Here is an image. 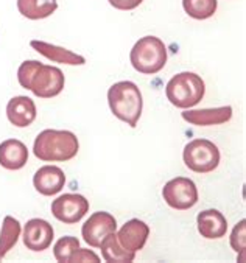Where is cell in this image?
I'll return each instance as SVG.
<instances>
[{
  "label": "cell",
  "instance_id": "1",
  "mask_svg": "<svg viewBox=\"0 0 246 263\" xmlns=\"http://www.w3.org/2000/svg\"><path fill=\"white\" fill-rule=\"evenodd\" d=\"M17 81L24 89L31 90L39 98H52L63 92L66 78L61 69L31 60L21 64Z\"/></svg>",
  "mask_w": 246,
  "mask_h": 263
},
{
  "label": "cell",
  "instance_id": "2",
  "mask_svg": "<svg viewBox=\"0 0 246 263\" xmlns=\"http://www.w3.org/2000/svg\"><path fill=\"white\" fill-rule=\"evenodd\" d=\"M80 142L72 131L44 129L37 134L33 153L44 162H67L78 154Z\"/></svg>",
  "mask_w": 246,
  "mask_h": 263
},
{
  "label": "cell",
  "instance_id": "3",
  "mask_svg": "<svg viewBox=\"0 0 246 263\" xmlns=\"http://www.w3.org/2000/svg\"><path fill=\"white\" fill-rule=\"evenodd\" d=\"M108 103L111 112L131 128L137 126L142 116L143 100L139 87L133 81H119L108 90Z\"/></svg>",
  "mask_w": 246,
  "mask_h": 263
},
{
  "label": "cell",
  "instance_id": "4",
  "mask_svg": "<svg viewBox=\"0 0 246 263\" xmlns=\"http://www.w3.org/2000/svg\"><path fill=\"white\" fill-rule=\"evenodd\" d=\"M206 86L200 75L193 72H181L175 75L165 87V95L173 106L188 109L196 106L204 97Z\"/></svg>",
  "mask_w": 246,
  "mask_h": 263
},
{
  "label": "cell",
  "instance_id": "5",
  "mask_svg": "<svg viewBox=\"0 0 246 263\" xmlns=\"http://www.w3.org/2000/svg\"><path fill=\"white\" fill-rule=\"evenodd\" d=\"M133 67L143 75H155L161 72L167 63V47L156 36L140 37L129 53Z\"/></svg>",
  "mask_w": 246,
  "mask_h": 263
},
{
  "label": "cell",
  "instance_id": "6",
  "mask_svg": "<svg viewBox=\"0 0 246 263\" xmlns=\"http://www.w3.org/2000/svg\"><path fill=\"white\" fill-rule=\"evenodd\" d=\"M182 159L195 173H211L220 164V149L207 139H195L184 146Z\"/></svg>",
  "mask_w": 246,
  "mask_h": 263
},
{
  "label": "cell",
  "instance_id": "7",
  "mask_svg": "<svg viewBox=\"0 0 246 263\" xmlns=\"http://www.w3.org/2000/svg\"><path fill=\"white\" fill-rule=\"evenodd\" d=\"M162 196L172 209L187 210L198 202V189L192 179L178 176L164 185Z\"/></svg>",
  "mask_w": 246,
  "mask_h": 263
},
{
  "label": "cell",
  "instance_id": "8",
  "mask_svg": "<svg viewBox=\"0 0 246 263\" xmlns=\"http://www.w3.org/2000/svg\"><path fill=\"white\" fill-rule=\"evenodd\" d=\"M89 212V201L83 195L64 193L53 199L52 214L64 224H77Z\"/></svg>",
  "mask_w": 246,
  "mask_h": 263
},
{
  "label": "cell",
  "instance_id": "9",
  "mask_svg": "<svg viewBox=\"0 0 246 263\" xmlns=\"http://www.w3.org/2000/svg\"><path fill=\"white\" fill-rule=\"evenodd\" d=\"M117 231L116 218L108 212H95L89 217V220L83 224L81 234L84 241L92 248H100L102 241L106 235Z\"/></svg>",
  "mask_w": 246,
  "mask_h": 263
},
{
  "label": "cell",
  "instance_id": "10",
  "mask_svg": "<svg viewBox=\"0 0 246 263\" xmlns=\"http://www.w3.org/2000/svg\"><path fill=\"white\" fill-rule=\"evenodd\" d=\"M55 237V231L52 228V224L41 220V218H33L30 221H27V224L24 226V245L27 246V249L33 251V252H41L50 248L52 241Z\"/></svg>",
  "mask_w": 246,
  "mask_h": 263
},
{
  "label": "cell",
  "instance_id": "11",
  "mask_svg": "<svg viewBox=\"0 0 246 263\" xmlns=\"http://www.w3.org/2000/svg\"><path fill=\"white\" fill-rule=\"evenodd\" d=\"M66 184V175L60 167L44 165L33 176L34 189L44 196H53L63 190Z\"/></svg>",
  "mask_w": 246,
  "mask_h": 263
},
{
  "label": "cell",
  "instance_id": "12",
  "mask_svg": "<svg viewBox=\"0 0 246 263\" xmlns=\"http://www.w3.org/2000/svg\"><path fill=\"white\" fill-rule=\"evenodd\" d=\"M36 104L31 98L25 95L14 97L7 104V117L11 125L17 128H27L30 126L36 119Z\"/></svg>",
  "mask_w": 246,
  "mask_h": 263
},
{
  "label": "cell",
  "instance_id": "13",
  "mask_svg": "<svg viewBox=\"0 0 246 263\" xmlns=\"http://www.w3.org/2000/svg\"><path fill=\"white\" fill-rule=\"evenodd\" d=\"M148 235H150L148 224L143 223L142 220L133 218L123 224V228L117 234V238H119V243L125 249L137 252V251L143 249L146 240H148Z\"/></svg>",
  "mask_w": 246,
  "mask_h": 263
},
{
  "label": "cell",
  "instance_id": "14",
  "mask_svg": "<svg viewBox=\"0 0 246 263\" xmlns=\"http://www.w3.org/2000/svg\"><path fill=\"white\" fill-rule=\"evenodd\" d=\"M196 221H198V232L201 234V237L207 240L221 238L228 232V221L224 215L217 209L203 210L196 217Z\"/></svg>",
  "mask_w": 246,
  "mask_h": 263
},
{
  "label": "cell",
  "instance_id": "15",
  "mask_svg": "<svg viewBox=\"0 0 246 263\" xmlns=\"http://www.w3.org/2000/svg\"><path fill=\"white\" fill-rule=\"evenodd\" d=\"M28 162V149L24 142L8 139L0 143V165L7 170H21Z\"/></svg>",
  "mask_w": 246,
  "mask_h": 263
},
{
  "label": "cell",
  "instance_id": "16",
  "mask_svg": "<svg viewBox=\"0 0 246 263\" xmlns=\"http://www.w3.org/2000/svg\"><path fill=\"white\" fill-rule=\"evenodd\" d=\"M30 45L37 51L39 55L45 57L47 60H50L53 63H60V64H67V66H83L86 64V58L73 53V51L64 48V47H58L53 44H48L44 41H31Z\"/></svg>",
  "mask_w": 246,
  "mask_h": 263
},
{
  "label": "cell",
  "instance_id": "17",
  "mask_svg": "<svg viewBox=\"0 0 246 263\" xmlns=\"http://www.w3.org/2000/svg\"><path fill=\"white\" fill-rule=\"evenodd\" d=\"M182 119L195 126H212V125H221L232 119V108L231 106H221L214 109H193V111H184Z\"/></svg>",
  "mask_w": 246,
  "mask_h": 263
},
{
  "label": "cell",
  "instance_id": "18",
  "mask_svg": "<svg viewBox=\"0 0 246 263\" xmlns=\"http://www.w3.org/2000/svg\"><path fill=\"white\" fill-rule=\"evenodd\" d=\"M17 10L30 21H39L52 16L58 10V2L56 0H17Z\"/></svg>",
  "mask_w": 246,
  "mask_h": 263
},
{
  "label": "cell",
  "instance_id": "19",
  "mask_svg": "<svg viewBox=\"0 0 246 263\" xmlns=\"http://www.w3.org/2000/svg\"><path fill=\"white\" fill-rule=\"evenodd\" d=\"M102 255L109 263H129L136 258V252L125 249L117 238V234L112 232L105 237V240L100 245Z\"/></svg>",
  "mask_w": 246,
  "mask_h": 263
},
{
  "label": "cell",
  "instance_id": "20",
  "mask_svg": "<svg viewBox=\"0 0 246 263\" xmlns=\"http://www.w3.org/2000/svg\"><path fill=\"white\" fill-rule=\"evenodd\" d=\"M21 237V223L14 217H5L0 231V260H2L17 243Z\"/></svg>",
  "mask_w": 246,
  "mask_h": 263
},
{
  "label": "cell",
  "instance_id": "21",
  "mask_svg": "<svg viewBox=\"0 0 246 263\" xmlns=\"http://www.w3.org/2000/svg\"><path fill=\"white\" fill-rule=\"evenodd\" d=\"M217 0H182L184 11L196 21H204L212 17L217 11Z\"/></svg>",
  "mask_w": 246,
  "mask_h": 263
},
{
  "label": "cell",
  "instance_id": "22",
  "mask_svg": "<svg viewBox=\"0 0 246 263\" xmlns=\"http://www.w3.org/2000/svg\"><path fill=\"white\" fill-rule=\"evenodd\" d=\"M80 249V240L77 237H63L55 243L53 254L61 263H69L72 255Z\"/></svg>",
  "mask_w": 246,
  "mask_h": 263
},
{
  "label": "cell",
  "instance_id": "23",
  "mask_svg": "<svg viewBox=\"0 0 246 263\" xmlns=\"http://www.w3.org/2000/svg\"><path fill=\"white\" fill-rule=\"evenodd\" d=\"M231 246L234 251L241 252V261H243V254H244V246H246V220H241L232 231L231 234Z\"/></svg>",
  "mask_w": 246,
  "mask_h": 263
},
{
  "label": "cell",
  "instance_id": "24",
  "mask_svg": "<svg viewBox=\"0 0 246 263\" xmlns=\"http://www.w3.org/2000/svg\"><path fill=\"white\" fill-rule=\"evenodd\" d=\"M73 261H92V263H98L100 261V257H98L93 251H90V249H78L73 255H72V258H70V261L69 263H73Z\"/></svg>",
  "mask_w": 246,
  "mask_h": 263
},
{
  "label": "cell",
  "instance_id": "25",
  "mask_svg": "<svg viewBox=\"0 0 246 263\" xmlns=\"http://www.w3.org/2000/svg\"><path fill=\"white\" fill-rule=\"evenodd\" d=\"M143 0H109V4L116 8V10H122V11H129L137 8Z\"/></svg>",
  "mask_w": 246,
  "mask_h": 263
}]
</instances>
